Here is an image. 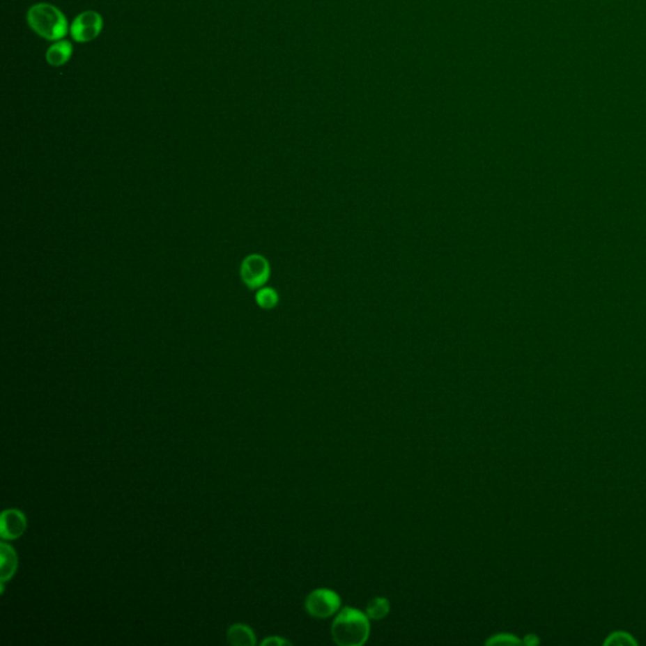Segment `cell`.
Instances as JSON below:
<instances>
[{
  "label": "cell",
  "instance_id": "5",
  "mask_svg": "<svg viewBox=\"0 0 646 646\" xmlns=\"http://www.w3.org/2000/svg\"><path fill=\"white\" fill-rule=\"evenodd\" d=\"M269 274L270 268L268 260L258 254L249 255L241 264V279L250 289H256L263 286L269 278Z\"/></svg>",
  "mask_w": 646,
  "mask_h": 646
},
{
  "label": "cell",
  "instance_id": "2",
  "mask_svg": "<svg viewBox=\"0 0 646 646\" xmlns=\"http://www.w3.org/2000/svg\"><path fill=\"white\" fill-rule=\"evenodd\" d=\"M27 23L34 33L47 40H63L70 32L65 14L49 3H37L29 8Z\"/></svg>",
  "mask_w": 646,
  "mask_h": 646
},
{
  "label": "cell",
  "instance_id": "10",
  "mask_svg": "<svg viewBox=\"0 0 646 646\" xmlns=\"http://www.w3.org/2000/svg\"><path fill=\"white\" fill-rule=\"evenodd\" d=\"M390 611V602L384 597H375L367 603V615L370 620H383Z\"/></svg>",
  "mask_w": 646,
  "mask_h": 646
},
{
  "label": "cell",
  "instance_id": "6",
  "mask_svg": "<svg viewBox=\"0 0 646 646\" xmlns=\"http://www.w3.org/2000/svg\"><path fill=\"white\" fill-rule=\"evenodd\" d=\"M27 528V520L24 514L17 509H8L1 515L0 521V534L6 540H14L20 538Z\"/></svg>",
  "mask_w": 646,
  "mask_h": 646
},
{
  "label": "cell",
  "instance_id": "4",
  "mask_svg": "<svg viewBox=\"0 0 646 646\" xmlns=\"http://www.w3.org/2000/svg\"><path fill=\"white\" fill-rule=\"evenodd\" d=\"M104 27V20L101 14L95 10H85L75 18L70 34L77 43H87L99 37Z\"/></svg>",
  "mask_w": 646,
  "mask_h": 646
},
{
  "label": "cell",
  "instance_id": "3",
  "mask_svg": "<svg viewBox=\"0 0 646 646\" xmlns=\"http://www.w3.org/2000/svg\"><path fill=\"white\" fill-rule=\"evenodd\" d=\"M305 606L312 617L328 619L340 611V596L332 590L318 588L307 596Z\"/></svg>",
  "mask_w": 646,
  "mask_h": 646
},
{
  "label": "cell",
  "instance_id": "7",
  "mask_svg": "<svg viewBox=\"0 0 646 646\" xmlns=\"http://www.w3.org/2000/svg\"><path fill=\"white\" fill-rule=\"evenodd\" d=\"M72 52L74 47L71 42L65 40H57L47 49L46 60L51 66H63L72 57Z\"/></svg>",
  "mask_w": 646,
  "mask_h": 646
},
{
  "label": "cell",
  "instance_id": "12",
  "mask_svg": "<svg viewBox=\"0 0 646 646\" xmlns=\"http://www.w3.org/2000/svg\"><path fill=\"white\" fill-rule=\"evenodd\" d=\"M519 640L516 639L513 635L507 633H500V635H493L491 639L486 641L487 645H510V644H518Z\"/></svg>",
  "mask_w": 646,
  "mask_h": 646
},
{
  "label": "cell",
  "instance_id": "8",
  "mask_svg": "<svg viewBox=\"0 0 646 646\" xmlns=\"http://www.w3.org/2000/svg\"><path fill=\"white\" fill-rule=\"evenodd\" d=\"M0 557H1V586L4 587V583L10 580L17 571V564H18V558L17 554L14 552L13 548L3 543L0 546Z\"/></svg>",
  "mask_w": 646,
  "mask_h": 646
},
{
  "label": "cell",
  "instance_id": "11",
  "mask_svg": "<svg viewBox=\"0 0 646 646\" xmlns=\"http://www.w3.org/2000/svg\"><path fill=\"white\" fill-rule=\"evenodd\" d=\"M256 303L266 309L274 308L278 303V294L270 288H263L256 294Z\"/></svg>",
  "mask_w": 646,
  "mask_h": 646
},
{
  "label": "cell",
  "instance_id": "1",
  "mask_svg": "<svg viewBox=\"0 0 646 646\" xmlns=\"http://www.w3.org/2000/svg\"><path fill=\"white\" fill-rule=\"evenodd\" d=\"M367 613L353 607H345L333 620L332 638L341 646H360L370 635V621Z\"/></svg>",
  "mask_w": 646,
  "mask_h": 646
},
{
  "label": "cell",
  "instance_id": "9",
  "mask_svg": "<svg viewBox=\"0 0 646 646\" xmlns=\"http://www.w3.org/2000/svg\"><path fill=\"white\" fill-rule=\"evenodd\" d=\"M227 641L231 645L236 646H253L256 644L253 630L243 624H236L229 629Z\"/></svg>",
  "mask_w": 646,
  "mask_h": 646
},
{
  "label": "cell",
  "instance_id": "13",
  "mask_svg": "<svg viewBox=\"0 0 646 646\" xmlns=\"http://www.w3.org/2000/svg\"><path fill=\"white\" fill-rule=\"evenodd\" d=\"M291 643L286 639H282L279 636H270L268 639L261 641V645H274V646H280V645H289Z\"/></svg>",
  "mask_w": 646,
  "mask_h": 646
}]
</instances>
